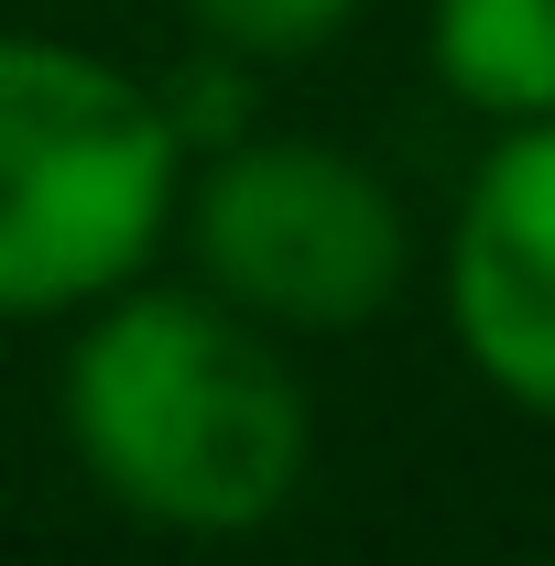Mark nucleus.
<instances>
[{
    "instance_id": "nucleus-3",
    "label": "nucleus",
    "mask_w": 555,
    "mask_h": 566,
    "mask_svg": "<svg viewBox=\"0 0 555 566\" xmlns=\"http://www.w3.org/2000/svg\"><path fill=\"white\" fill-rule=\"evenodd\" d=\"M186 240L208 262V294L262 327H370L415 262L392 186L338 142L218 153L186 197Z\"/></svg>"
},
{
    "instance_id": "nucleus-1",
    "label": "nucleus",
    "mask_w": 555,
    "mask_h": 566,
    "mask_svg": "<svg viewBox=\"0 0 555 566\" xmlns=\"http://www.w3.org/2000/svg\"><path fill=\"white\" fill-rule=\"evenodd\" d=\"M66 436L87 480L164 534H251L305 480V381L262 316L218 294H98L66 359Z\"/></svg>"
},
{
    "instance_id": "nucleus-4",
    "label": "nucleus",
    "mask_w": 555,
    "mask_h": 566,
    "mask_svg": "<svg viewBox=\"0 0 555 566\" xmlns=\"http://www.w3.org/2000/svg\"><path fill=\"white\" fill-rule=\"evenodd\" d=\"M447 316L490 392L555 415V120H512V142L469 175L447 240Z\"/></svg>"
},
{
    "instance_id": "nucleus-6",
    "label": "nucleus",
    "mask_w": 555,
    "mask_h": 566,
    "mask_svg": "<svg viewBox=\"0 0 555 566\" xmlns=\"http://www.w3.org/2000/svg\"><path fill=\"white\" fill-rule=\"evenodd\" d=\"M359 0H186V22L229 55H316Z\"/></svg>"
},
{
    "instance_id": "nucleus-7",
    "label": "nucleus",
    "mask_w": 555,
    "mask_h": 566,
    "mask_svg": "<svg viewBox=\"0 0 555 566\" xmlns=\"http://www.w3.org/2000/svg\"><path fill=\"white\" fill-rule=\"evenodd\" d=\"M523 566H555V556H523Z\"/></svg>"
},
{
    "instance_id": "nucleus-2",
    "label": "nucleus",
    "mask_w": 555,
    "mask_h": 566,
    "mask_svg": "<svg viewBox=\"0 0 555 566\" xmlns=\"http://www.w3.org/2000/svg\"><path fill=\"white\" fill-rule=\"evenodd\" d=\"M175 153L153 87L76 44L0 33V316L121 294L175 218Z\"/></svg>"
},
{
    "instance_id": "nucleus-5",
    "label": "nucleus",
    "mask_w": 555,
    "mask_h": 566,
    "mask_svg": "<svg viewBox=\"0 0 555 566\" xmlns=\"http://www.w3.org/2000/svg\"><path fill=\"white\" fill-rule=\"evenodd\" d=\"M436 76L490 120H555V0H436Z\"/></svg>"
}]
</instances>
